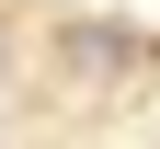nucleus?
<instances>
[{
	"label": "nucleus",
	"mask_w": 160,
	"mask_h": 149,
	"mask_svg": "<svg viewBox=\"0 0 160 149\" xmlns=\"http://www.w3.org/2000/svg\"><path fill=\"white\" fill-rule=\"evenodd\" d=\"M137 57H149V35H137V23H57V69H69L80 92H103V80H126Z\"/></svg>",
	"instance_id": "f257e3e1"
}]
</instances>
